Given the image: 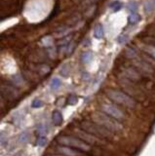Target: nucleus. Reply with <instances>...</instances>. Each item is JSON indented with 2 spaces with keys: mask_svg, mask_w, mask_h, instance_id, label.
I'll return each mask as SVG.
<instances>
[{
  "mask_svg": "<svg viewBox=\"0 0 155 156\" xmlns=\"http://www.w3.org/2000/svg\"><path fill=\"white\" fill-rule=\"evenodd\" d=\"M92 120L96 124L104 127V128L110 131V132H120L123 129V126L119 121L104 113L103 111H97L94 113L92 115Z\"/></svg>",
  "mask_w": 155,
  "mask_h": 156,
  "instance_id": "obj_1",
  "label": "nucleus"
},
{
  "mask_svg": "<svg viewBox=\"0 0 155 156\" xmlns=\"http://www.w3.org/2000/svg\"><path fill=\"white\" fill-rule=\"evenodd\" d=\"M105 94H107V96L110 98L111 101H113L114 102H116V104L120 105L125 106V108H134L137 105L136 101H135L132 97H130L124 92L118 91V90L108 89L105 91Z\"/></svg>",
  "mask_w": 155,
  "mask_h": 156,
  "instance_id": "obj_2",
  "label": "nucleus"
},
{
  "mask_svg": "<svg viewBox=\"0 0 155 156\" xmlns=\"http://www.w3.org/2000/svg\"><path fill=\"white\" fill-rule=\"evenodd\" d=\"M81 129L84 130L85 132L93 135L99 139H111L112 135L110 131L107 130L104 127L96 124L95 122H89V121H83L80 123Z\"/></svg>",
  "mask_w": 155,
  "mask_h": 156,
  "instance_id": "obj_3",
  "label": "nucleus"
},
{
  "mask_svg": "<svg viewBox=\"0 0 155 156\" xmlns=\"http://www.w3.org/2000/svg\"><path fill=\"white\" fill-rule=\"evenodd\" d=\"M58 142H60L62 145L71 147V148H76L82 151H89L90 145L79 138H74L71 136H60L58 138Z\"/></svg>",
  "mask_w": 155,
  "mask_h": 156,
  "instance_id": "obj_4",
  "label": "nucleus"
},
{
  "mask_svg": "<svg viewBox=\"0 0 155 156\" xmlns=\"http://www.w3.org/2000/svg\"><path fill=\"white\" fill-rule=\"evenodd\" d=\"M101 108L104 113L107 114V115L116 119L118 121H121L123 120V119H125L124 112L122 111L119 108H117L116 105H114L112 104H109V102H101Z\"/></svg>",
  "mask_w": 155,
  "mask_h": 156,
  "instance_id": "obj_5",
  "label": "nucleus"
},
{
  "mask_svg": "<svg viewBox=\"0 0 155 156\" xmlns=\"http://www.w3.org/2000/svg\"><path fill=\"white\" fill-rule=\"evenodd\" d=\"M75 133L77 135V137H78L80 139H82L83 142H85L86 143H90V145H98V143H100V139L97 138L95 136H93V135L89 134L87 132H85L84 130H80V129H77L75 130Z\"/></svg>",
  "mask_w": 155,
  "mask_h": 156,
  "instance_id": "obj_6",
  "label": "nucleus"
},
{
  "mask_svg": "<svg viewBox=\"0 0 155 156\" xmlns=\"http://www.w3.org/2000/svg\"><path fill=\"white\" fill-rule=\"evenodd\" d=\"M122 73H123V75L128 78L129 80L131 81H140L141 79V75L140 71L136 69L135 67H126L122 69Z\"/></svg>",
  "mask_w": 155,
  "mask_h": 156,
  "instance_id": "obj_7",
  "label": "nucleus"
},
{
  "mask_svg": "<svg viewBox=\"0 0 155 156\" xmlns=\"http://www.w3.org/2000/svg\"><path fill=\"white\" fill-rule=\"evenodd\" d=\"M1 94H2V97H6V98L8 100H14L18 97L19 93L17 90L15 89L14 86H11V85H8V84H4L2 83L1 85Z\"/></svg>",
  "mask_w": 155,
  "mask_h": 156,
  "instance_id": "obj_8",
  "label": "nucleus"
},
{
  "mask_svg": "<svg viewBox=\"0 0 155 156\" xmlns=\"http://www.w3.org/2000/svg\"><path fill=\"white\" fill-rule=\"evenodd\" d=\"M134 65L138 68V70L141 72H144V73H152L153 72L152 67L144 59H140V60L135 61Z\"/></svg>",
  "mask_w": 155,
  "mask_h": 156,
  "instance_id": "obj_9",
  "label": "nucleus"
},
{
  "mask_svg": "<svg viewBox=\"0 0 155 156\" xmlns=\"http://www.w3.org/2000/svg\"><path fill=\"white\" fill-rule=\"evenodd\" d=\"M57 151L63 156H80L81 155L79 151L74 150V148H71V147L64 146V145L58 146L57 147Z\"/></svg>",
  "mask_w": 155,
  "mask_h": 156,
  "instance_id": "obj_10",
  "label": "nucleus"
},
{
  "mask_svg": "<svg viewBox=\"0 0 155 156\" xmlns=\"http://www.w3.org/2000/svg\"><path fill=\"white\" fill-rule=\"evenodd\" d=\"M52 121L55 126H60L63 123V115L59 110H55L52 113Z\"/></svg>",
  "mask_w": 155,
  "mask_h": 156,
  "instance_id": "obj_11",
  "label": "nucleus"
},
{
  "mask_svg": "<svg viewBox=\"0 0 155 156\" xmlns=\"http://www.w3.org/2000/svg\"><path fill=\"white\" fill-rule=\"evenodd\" d=\"M94 36L98 39L103 38L104 36V27L101 23H98L97 26L94 28Z\"/></svg>",
  "mask_w": 155,
  "mask_h": 156,
  "instance_id": "obj_12",
  "label": "nucleus"
},
{
  "mask_svg": "<svg viewBox=\"0 0 155 156\" xmlns=\"http://www.w3.org/2000/svg\"><path fill=\"white\" fill-rule=\"evenodd\" d=\"M155 10V0H148L144 3V12L146 14H150Z\"/></svg>",
  "mask_w": 155,
  "mask_h": 156,
  "instance_id": "obj_13",
  "label": "nucleus"
},
{
  "mask_svg": "<svg viewBox=\"0 0 155 156\" xmlns=\"http://www.w3.org/2000/svg\"><path fill=\"white\" fill-rule=\"evenodd\" d=\"M93 60V53L91 51H85L81 55V61L83 64H88Z\"/></svg>",
  "mask_w": 155,
  "mask_h": 156,
  "instance_id": "obj_14",
  "label": "nucleus"
},
{
  "mask_svg": "<svg viewBox=\"0 0 155 156\" xmlns=\"http://www.w3.org/2000/svg\"><path fill=\"white\" fill-rule=\"evenodd\" d=\"M70 65L69 64H64L62 65V67L60 69V73L63 77H67L69 74H70Z\"/></svg>",
  "mask_w": 155,
  "mask_h": 156,
  "instance_id": "obj_15",
  "label": "nucleus"
},
{
  "mask_svg": "<svg viewBox=\"0 0 155 156\" xmlns=\"http://www.w3.org/2000/svg\"><path fill=\"white\" fill-rule=\"evenodd\" d=\"M141 20V17L140 14L131 13V15H130L129 18H128V22H129L130 24H135V23H137L140 22Z\"/></svg>",
  "mask_w": 155,
  "mask_h": 156,
  "instance_id": "obj_16",
  "label": "nucleus"
},
{
  "mask_svg": "<svg viewBox=\"0 0 155 156\" xmlns=\"http://www.w3.org/2000/svg\"><path fill=\"white\" fill-rule=\"evenodd\" d=\"M125 56L127 57L128 59H135L138 56V52L135 48L128 47L125 51Z\"/></svg>",
  "mask_w": 155,
  "mask_h": 156,
  "instance_id": "obj_17",
  "label": "nucleus"
},
{
  "mask_svg": "<svg viewBox=\"0 0 155 156\" xmlns=\"http://www.w3.org/2000/svg\"><path fill=\"white\" fill-rule=\"evenodd\" d=\"M109 8H110L113 12H118L123 8V3L120 2L119 0H115V1H113L110 5H109Z\"/></svg>",
  "mask_w": 155,
  "mask_h": 156,
  "instance_id": "obj_18",
  "label": "nucleus"
},
{
  "mask_svg": "<svg viewBox=\"0 0 155 156\" xmlns=\"http://www.w3.org/2000/svg\"><path fill=\"white\" fill-rule=\"evenodd\" d=\"M50 70H51V67H49V65H47V64H40L39 67H37V71L41 75L48 74V73L50 72Z\"/></svg>",
  "mask_w": 155,
  "mask_h": 156,
  "instance_id": "obj_19",
  "label": "nucleus"
},
{
  "mask_svg": "<svg viewBox=\"0 0 155 156\" xmlns=\"http://www.w3.org/2000/svg\"><path fill=\"white\" fill-rule=\"evenodd\" d=\"M96 11H97V5L96 4H94V5H91L88 8L84 15L86 16L87 18H92V17H94V15H95Z\"/></svg>",
  "mask_w": 155,
  "mask_h": 156,
  "instance_id": "obj_20",
  "label": "nucleus"
},
{
  "mask_svg": "<svg viewBox=\"0 0 155 156\" xmlns=\"http://www.w3.org/2000/svg\"><path fill=\"white\" fill-rule=\"evenodd\" d=\"M18 141L21 143H27L29 142V135L27 132H23L20 134V136L18 138Z\"/></svg>",
  "mask_w": 155,
  "mask_h": 156,
  "instance_id": "obj_21",
  "label": "nucleus"
},
{
  "mask_svg": "<svg viewBox=\"0 0 155 156\" xmlns=\"http://www.w3.org/2000/svg\"><path fill=\"white\" fill-rule=\"evenodd\" d=\"M60 85H62V81L59 78H53L50 83V87L52 90H58L60 87Z\"/></svg>",
  "mask_w": 155,
  "mask_h": 156,
  "instance_id": "obj_22",
  "label": "nucleus"
},
{
  "mask_svg": "<svg viewBox=\"0 0 155 156\" xmlns=\"http://www.w3.org/2000/svg\"><path fill=\"white\" fill-rule=\"evenodd\" d=\"M37 133L39 135V137H44V135L47 134V126L45 124H39L37 126Z\"/></svg>",
  "mask_w": 155,
  "mask_h": 156,
  "instance_id": "obj_23",
  "label": "nucleus"
},
{
  "mask_svg": "<svg viewBox=\"0 0 155 156\" xmlns=\"http://www.w3.org/2000/svg\"><path fill=\"white\" fill-rule=\"evenodd\" d=\"M41 43L44 45V46H46V47L52 46V45H53V38H52V36H50V35L45 36L44 38L41 39Z\"/></svg>",
  "mask_w": 155,
  "mask_h": 156,
  "instance_id": "obj_24",
  "label": "nucleus"
},
{
  "mask_svg": "<svg viewBox=\"0 0 155 156\" xmlns=\"http://www.w3.org/2000/svg\"><path fill=\"white\" fill-rule=\"evenodd\" d=\"M127 8H128V10L131 12V13H136V11L138 9V4L137 2H135V1H131V2L128 3Z\"/></svg>",
  "mask_w": 155,
  "mask_h": 156,
  "instance_id": "obj_25",
  "label": "nucleus"
},
{
  "mask_svg": "<svg viewBox=\"0 0 155 156\" xmlns=\"http://www.w3.org/2000/svg\"><path fill=\"white\" fill-rule=\"evenodd\" d=\"M44 105V102L40 100V98H34L33 101H31V108H40Z\"/></svg>",
  "mask_w": 155,
  "mask_h": 156,
  "instance_id": "obj_26",
  "label": "nucleus"
},
{
  "mask_svg": "<svg viewBox=\"0 0 155 156\" xmlns=\"http://www.w3.org/2000/svg\"><path fill=\"white\" fill-rule=\"evenodd\" d=\"M144 50L147 53V54L151 56L152 58L155 59V46H150V45H148V46H144Z\"/></svg>",
  "mask_w": 155,
  "mask_h": 156,
  "instance_id": "obj_27",
  "label": "nucleus"
},
{
  "mask_svg": "<svg viewBox=\"0 0 155 156\" xmlns=\"http://www.w3.org/2000/svg\"><path fill=\"white\" fill-rule=\"evenodd\" d=\"M77 101H78V97H77L76 95H70L67 98V104L70 105H76Z\"/></svg>",
  "mask_w": 155,
  "mask_h": 156,
  "instance_id": "obj_28",
  "label": "nucleus"
},
{
  "mask_svg": "<svg viewBox=\"0 0 155 156\" xmlns=\"http://www.w3.org/2000/svg\"><path fill=\"white\" fill-rule=\"evenodd\" d=\"M128 39H129L128 35H126V34H121V35L118 36L116 40H117V42L119 43V44H124V43L127 42Z\"/></svg>",
  "mask_w": 155,
  "mask_h": 156,
  "instance_id": "obj_29",
  "label": "nucleus"
},
{
  "mask_svg": "<svg viewBox=\"0 0 155 156\" xmlns=\"http://www.w3.org/2000/svg\"><path fill=\"white\" fill-rule=\"evenodd\" d=\"M13 82L15 83V85L17 86H20L22 83H23V78L20 74H16L13 76Z\"/></svg>",
  "mask_w": 155,
  "mask_h": 156,
  "instance_id": "obj_30",
  "label": "nucleus"
},
{
  "mask_svg": "<svg viewBox=\"0 0 155 156\" xmlns=\"http://www.w3.org/2000/svg\"><path fill=\"white\" fill-rule=\"evenodd\" d=\"M47 143V138L45 137H39L36 141V145L38 146H44Z\"/></svg>",
  "mask_w": 155,
  "mask_h": 156,
  "instance_id": "obj_31",
  "label": "nucleus"
},
{
  "mask_svg": "<svg viewBox=\"0 0 155 156\" xmlns=\"http://www.w3.org/2000/svg\"><path fill=\"white\" fill-rule=\"evenodd\" d=\"M74 48H75V43H74V42H71V43L67 46V54H71V53L73 52V50H74Z\"/></svg>",
  "mask_w": 155,
  "mask_h": 156,
  "instance_id": "obj_32",
  "label": "nucleus"
},
{
  "mask_svg": "<svg viewBox=\"0 0 155 156\" xmlns=\"http://www.w3.org/2000/svg\"><path fill=\"white\" fill-rule=\"evenodd\" d=\"M70 38H71V36H67V37H64V38H63L62 40H60L59 42V44L63 45V46H66V44L70 41Z\"/></svg>",
  "mask_w": 155,
  "mask_h": 156,
  "instance_id": "obj_33",
  "label": "nucleus"
},
{
  "mask_svg": "<svg viewBox=\"0 0 155 156\" xmlns=\"http://www.w3.org/2000/svg\"><path fill=\"white\" fill-rule=\"evenodd\" d=\"M96 1H98V0H86L84 3L85 4H87V5H92L93 3H95Z\"/></svg>",
  "mask_w": 155,
  "mask_h": 156,
  "instance_id": "obj_34",
  "label": "nucleus"
},
{
  "mask_svg": "<svg viewBox=\"0 0 155 156\" xmlns=\"http://www.w3.org/2000/svg\"><path fill=\"white\" fill-rule=\"evenodd\" d=\"M15 156H23V153H21V152H20V153H17V154H16Z\"/></svg>",
  "mask_w": 155,
  "mask_h": 156,
  "instance_id": "obj_35",
  "label": "nucleus"
},
{
  "mask_svg": "<svg viewBox=\"0 0 155 156\" xmlns=\"http://www.w3.org/2000/svg\"><path fill=\"white\" fill-rule=\"evenodd\" d=\"M47 156H63V155H47Z\"/></svg>",
  "mask_w": 155,
  "mask_h": 156,
  "instance_id": "obj_36",
  "label": "nucleus"
},
{
  "mask_svg": "<svg viewBox=\"0 0 155 156\" xmlns=\"http://www.w3.org/2000/svg\"><path fill=\"white\" fill-rule=\"evenodd\" d=\"M154 36H155V32H154Z\"/></svg>",
  "mask_w": 155,
  "mask_h": 156,
  "instance_id": "obj_37",
  "label": "nucleus"
}]
</instances>
